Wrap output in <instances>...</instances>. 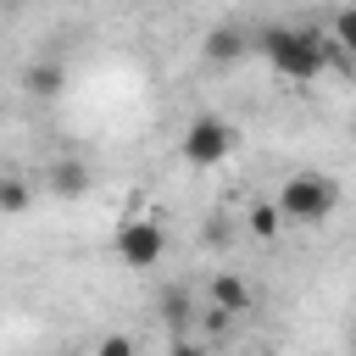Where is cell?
<instances>
[{
	"mask_svg": "<svg viewBox=\"0 0 356 356\" xmlns=\"http://www.w3.org/2000/svg\"><path fill=\"white\" fill-rule=\"evenodd\" d=\"M256 50L267 56V67L289 83H317L334 61V39L317 33V28H289V22H273L256 33Z\"/></svg>",
	"mask_w": 356,
	"mask_h": 356,
	"instance_id": "cell-1",
	"label": "cell"
},
{
	"mask_svg": "<svg viewBox=\"0 0 356 356\" xmlns=\"http://www.w3.org/2000/svg\"><path fill=\"white\" fill-rule=\"evenodd\" d=\"M273 200H278V211H284L289 228H323L334 217V206H339V184L328 172H317V167H300V172L284 178V189Z\"/></svg>",
	"mask_w": 356,
	"mask_h": 356,
	"instance_id": "cell-2",
	"label": "cell"
},
{
	"mask_svg": "<svg viewBox=\"0 0 356 356\" xmlns=\"http://www.w3.org/2000/svg\"><path fill=\"white\" fill-rule=\"evenodd\" d=\"M234 145H239V134H234V122L217 117V111H200V117L178 134V150H184L189 167H222V161L234 156Z\"/></svg>",
	"mask_w": 356,
	"mask_h": 356,
	"instance_id": "cell-3",
	"label": "cell"
},
{
	"mask_svg": "<svg viewBox=\"0 0 356 356\" xmlns=\"http://www.w3.org/2000/svg\"><path fill=\"white\" fill-rule=\"evenodd\" d=\"M167 256V234H161V222H150V217H128L122 228H117V261L122 267H156Z\"/></svg>",
	"mask_w": 356,
	"mask_h": 356,
	"instance_id": "cell-4",
	"label": "cell"
},
{
	"mask_svg": "<svg viewBox=\"0 0 356 356\" xmlns=\"http://www.w3.org/2000/svg\"><path fill=\"white\" fill-rule=\"evenodd\" d=\"M44 189H50V195H61V200L83 195V189H89V161H78V156L50 161V167H44Z\"/></svg>",
	"mask_w": 356,
	"mask_h": 356,
	"instance_id": "cell-5",
	"label": "cell"
},
{
	"mask_svg": "<svg viewBox=\"0 0 356 356\" xmlns=\"http://www.w3.org/2000/svg\"><path fill=\"white\" fill-rule=\"evenodd\" d=\"M211 306L228 312V317L250 312V284H245L239 273H217V278H211Z\"/></svg>",
	"mask_w": 356,
	"mask_h": 356,
	"instance_id": "cell-6",
	"label": "cell"
},
{
	"mask_svg": "<svg viewBox=\"0 0 356 356\" xmlns=\"http://www.w3.org/2000/svg\"><path fill=\"white\" fill-rule=\"evenodd\" d=\"M245 50H250V39L239 28H211L206 33V61H217V67H234Z\"/></svg>",
	"mask_w": 356,
	"mask_h": 356,
	"instance_id": "cell-7",
	"label": "cell"
},
{
	"mask_svg": "<svg viewBox=\"0 0 356 356\" xmlns=\"http://www.w3.org/2000/svg\"><path fill=\"white\" fill-rule=\"evenodd\" d=\"M278 228H289L284 211H278V200H256V206L245 211V234H250V239H278Z\"/></svg>",
	"mask_w": 356,
	"mask_h": 356,
	"instance_id": "cell-8",
	"label": "cell"
},
{
	"mask_svg": "<svg viewBox=\"0 0 356 356\" xmlns=\"http://www.w3.org/2000/svg\"><path fill=\"white\" fill-rule=\"evenodd\" d=\"M328 39H334V50H345V56L356 61V6H339V11H334Z\"/></svg>",
	"mask_w": 356,
	"mask_h": 356,
	"instance_id": "cell-9",
	"label": "cell"
},
{
	"mask_svg": "<svg viewBox=\"0 0 356 356\" xmlns=\"http://www.w3.org/2000/svg\"><path fill=\"white\" fill-rule=\"evenodd\" d=\"M22 206H28V184H22V178H6V184H0V211L17 217Z\"/></svg>",
	"mask_w": 356,
	"mask_h": 356,
	"instance_id": "cell-10",
	"label": "cell"
},
{
	"mask_svg": "<svg viewBox=\"0 0 356 356\" xmlns=\"http://www.w3.org/2000/svg\"><path fill=\"white\" fill-rule=\"evenodd\" d=\"M189 312H195V306H189V295H184V289H172V295H161V317H167L172 328H184V323H189Z\"/></svg>",
	"mask_w": 356,
	"mask_h": 356,
	"instance_id": "cell-11",
	"label": "cell"
},
{
	"mask_svg": "<svg viewBox=\"0 0 356 356\" xmlns=\"http://www.w3.org/2000/svg\"><path fill=\"white\" fill-rule=\"evenodd\" d=\"M28 83H33L39 95H61V67H33Z\"/></svg>",
	"mask_w": 356,
	"mask_h": 356,
	"instance_id": "cell-12",
	"label": "cell"
},
{
	"mask_svg": "<svg viewBox=\"0 0 356 356\" xmlns=\"http://www.w3.org/2000/svg\"><path fill=\"white\" fill-rule=\"evenodd\" d=\"M95 356H139V350H134V334H106L95 345Z\"/></svg>",
	"mask_w": 356,
	"mask_h": 356,
	"instance_id": "cell-13",
	"label": "cell"
},
{
	"mask_svg": "<svg viewBox=\"0 0 356 356\" xmlns=\"http://www.w3.org/2000/svg\"><path fill=\"white\" fill-rule=\"evenodd\" d=\"M167 356H211V350H206V345H195V339H172V345H167Z\"/></svg>",
	"mask_w": 356,
	"mask_h": 356,
	"instance_id": "cell-14",
	"label": "cell"
},
{
	"mask_svg": "<svg viewBox=\"0 0 356 356\" xmlns=\"http://www.w3.org/2000/svg\"><path fill=\"white\" fill-rule=\"evenodd\" d=\"M206 239H211V245H217V239L228 245V239H234V228H228V217H211V228H206Z\"/></svg>",
	"mask_w": 356,
	"mask_h": 356,
	"instance_id": "cell-15",
	"label": "cell"
}]
</instances>
